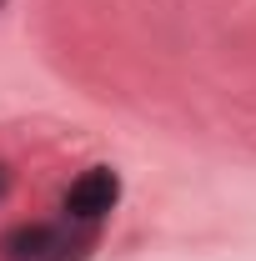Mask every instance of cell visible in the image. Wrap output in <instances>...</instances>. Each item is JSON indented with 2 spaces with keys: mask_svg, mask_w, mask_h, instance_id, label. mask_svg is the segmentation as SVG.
I'll list each match as a JSON object with an SVG mask.
<instances>
[{
  "mask_svg": "<svg viewBox=\"0 0 256 261\" xmlns=\"http://www.w3.org/2000/svg\"><path fill=\"white\" fill-rule=\"evenodd\" d=\"M116 201H121V176L111 171V166H91V171H81L70 186H65V221H81V226H96L106 221L111 211H116Z\"/></svg>",
  "mask_w": 256,
  "mask_h": 261,
  "instance_id": "cell-1",
  "label": "cell"
},
{
  "mask_svg": "<svg viewBox=\"0 0 256 261\" xmlns=\"http://www.w3.org/2000/svg\"><path fill=\"white\" fill-rule=\"evenodd\" d=\"M5 191H10V166H0V201H5Z\"/></svg>",
  "mask_w": 256,
  "mask_h": 261,
  "instance_id": "cell-3",
  "label": "cell"
},
{
  "mask_svg": "<svg viewBox=\"0 0 256 261\" xmlns=\"http://www.w3.org/2000/svg\"><path fill=\"white\" fill-rule=\"evenodd\" d=\"M61 231L45 226V221H25V226H15L5 241H0V256L5 261H50L61 251Z\"/></svg>",
  "mask_w": 256,
  "mask_h": 261,
  "instance_id": "cell-2",
  "label": "cell"
},
{
  "mask_svg": "<svg viewBox=\"0 0 256 261\" xmlns=\"http://www.w3.org/2000/svg\"><path fill=\"white\" fill-rule=\"evenodd\" d=\"M0 10H5V0H0Z\"/></svg>",
  "mask_w": 256,
  "mask_h": 261,
  "instance_id": "cell-4",
  "label": "cell"
}]
</instances>
